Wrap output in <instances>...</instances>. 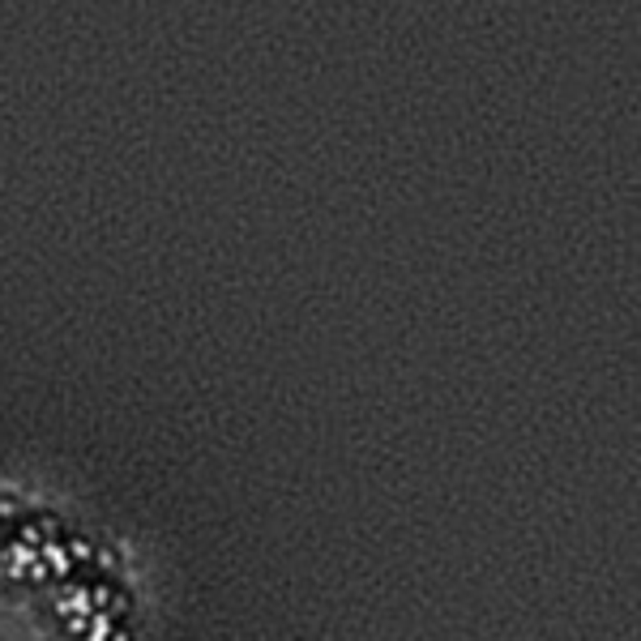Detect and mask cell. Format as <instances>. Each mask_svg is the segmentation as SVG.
Instances as JSON below:
<instances>
[{
	"mask_svg": "<svg viewBox=\"0 0 641 641\" xmlns=\"http://www.w3.org/2000/svg\"><path fill=\"white\" fill-rule=\"evenodd\" d=\"M43 560H47L56 573H64V564H69V556H64V548H60V543H47V548H43Z\"/></svg>",
	"mask_w": 641,
	"mask_h": 641,
	"instance_id": "cell-3",
	"label": "cell"
},
{
	"mask_svg": "<svg viewBox=\"0 0 641 641\" xmlns=\"http://www.w3.org/2000/svg\"><path fill=\"white\" fill-rule=\"evenodd\" d=\"M64 603H69V612H73V616H86V612H90V603H94V594H90V590H69V598H64Z\"/></svg>",
	"mask_w": 641,
	"mask_h": 641,
	"instance_id": "cell-1",
	"label": "cell"
},
{
	"mask_svg": "<svg viewBox=\"0 0 641 641\" xmlns=\"http://www.w3.org/2000/svg\"><path fill=\"white\" fill-rule=\"evenodd\" d=\"M30 560H35V552H30L26 543H17V548H13V568H26Z\"/></svg>",
	"mask_w": 641,
	"mask_h": 641,
	"instance_id": "cell-4",
	"label": "cell"
},
{
	"mask_svg": "<svg viewBox=\"0 0 641 641\" xmlns=\"http://www.w3.org/2000/svg\"><path fill=\"white\" fill-rule=\"evenodd\" d=\"M90 641H112V620L98 612V616H90Z\"/></svg>",
	"mask_w": 641,
	"mask_h": 641,
	"instance_id": "cell-2",
	"label": "cell"
}]
</instances>
